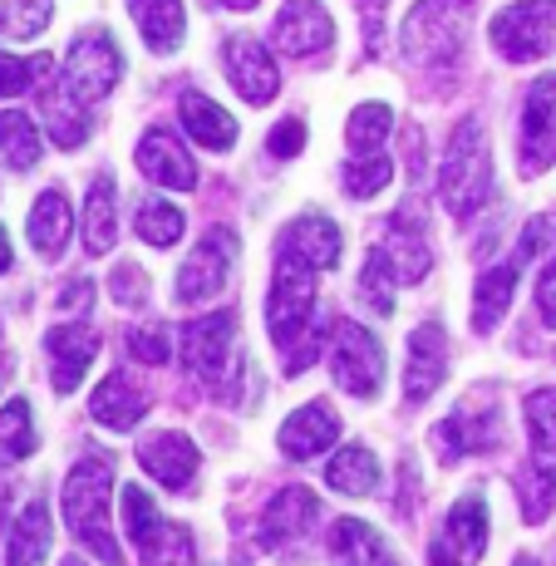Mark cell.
Instances as JSON below:
<instances>
[{
	"label": "cell",
	"mask_w": 556,
	"mask_h": 566,
	"mask_svg": "<svg viewBox=\"0 0 556 566\" xmlns=\"http://www.w3.org/2000/svg\"><path fill=\"white\" fill-rule=\"evenodd\" d=\"M108 493H114V468L104 459H80L64 478V522L80 537V547H90L104 566H124L114 522H108Z\"/></svg>",
	"instance_id": "obj_1"
},
{
	"label": "cell",
	"mask_w": 556,
	"mask_h": 566,
	"mask_svg": "<svg viewBox=\"0 0 556 566\" xmlns=\"http://www.w3.org/2000/svg\"><path fill=\"white\" fill-rule=\"evenodd\" d=\"M266 325L276 335L281 350L286 355V369L301 375L305 365L315 360V340H311V325H315V271L296 266V261H276V281H271V301H266Z\"/></svg>",
	"instance_id": "obj_2"
},
{
	"label": "cell",
	"mask_w": 556,
	"mask_h": 566,
	"mask_svg": "<svg viewBox=\"0 0 556 566\" xmlns=\"http://www.w3.org/2000/svg\"><path fill=\"white\" fill-rule=\"evenodd\" d=\"M493 192V154H487L483 124H458L449 138V154L439 163V198L453 217H473Z\"/></svg>",
	"instance_id": "obj_3"
},
{
	"label": "cell",
	"mask_w": 556,
	"mask_h": 566,
	"mask_svg": "<svg viewBox=\"0 0 556 566\" xmlns=\"http://www.w3.org/2000/svg\"><path fill=\"white\" fill-rule=\"evenodd\" d=\"M124 527H128V542L138 547L144 566H192V532L182 522H168L153 507V497L144 493L138 483H128L124 493Z\"/></svg>",
	"instance_id": "obj_4"
},
{
	"label": "cell",
	"mask_w": 556,
	"mask_h": 566,
	"mask_svg": "<svg viewBox=\"0 0 556 566\" xmlns=\"http://www.w3.org/2000/svg\"><path fill=\"white\" fill-rule=\"evenodd\" d=\"M399 45L423 70H443L463 54V15L458 0H419L399 25Z\"/></svg>",
	"instance_id": "obj_5"
},
{
	"label": "cell",
	"mask_w": 556,
	"mask_h": 566,
	"mask_svg": "<svg viewBox=\"0 0 556 566\" xmlns=\"http://www.w3.org/2000/svg\"><path fill=\"white\" fill-rule=\"evenodd\" d=\"M118 74H124V54H118V45L104 35V30H84V35H74L70 54H64L60 90L80 108H90V104H99L104 94H114Z\"/></svg>",
	"instance_id": "obj_6"
},
{
	"label": "cell",
	"mask_w": 556,
	"mask_h": 566,
	"mask_svg": "<svg viewBox=\"0 0 556 566\" xmlns=\"http://www.w3.org/2000/svg\"><path fill=\"white\" fill-rule=\"evenodd\" d=\"M433 443H439V459L458 463L463 453H493L503 443V409H497L493 389H478L458 405L449 419L433 429Z\"/></svg>",
	"instance_id": "obj_7"
},
{
	"label": "cell",
	"mask_w": 556,
	"mask_h": 566,
	"mask_svg": "<svg viewBox=\"0 0 556 566\" xmlns=\"http://www.w3.org/2000/svg\"><path fill=\"white\" fill-rule=\"evenodd\" d=\"M493 45L507 60L527 64L556 45V0H517L493 15Z\"/></svg>",
	"instance_id": "obj_8"
},
{
	"label": "cell",
	"mask_w": 556,
	"mask_h": 566,
	"mask_svg": "<svg viewBox=\"0 0 556 566\" xmlns=\"http://www.w3.org/2000/svg\"><path fill=\"white\" fill-rule=\"evenodd\" d=\"M331 369L340 379V389H350L359 399H375L385 385V345L355 321L335 325V345H331Z\"/></svg>",
	"instance_id": "obj_9"
},
{
	"label": "cell",
	"mask_w": 556,
	"mask_h": 566,
	"mask_svg": "<svg viewBox=\"0 0 556 566\" xmlns=\"http://www.w3.org/2000/svg\"><path fill=\"white\" fill-rule=\"evenodd\" d=\"M232 340H237V311H212L182 325V365L192 379L217 385L232 369Z\"/></svg>",
	"instance_id": "obj_10"
},
{
	"label": "cell",
	"mask_w": 556,
	"mask_h": 566,
	"mask_svg": "<svg viewBox=\"0 0 556 566\" xmlns=\"http://www.w3.org/2000/svg\"><path fill=\"white\" fill-rule=\"evenodd\" d=\"M232 256H237V232L212 227V232L198 242V252L182 261V271H178V301H182V306L212 301L217 291L232 281Z\"/></svg>",
	"instance_id": "obj_11"
},
{
	"label": "cell",
	"mask_w": 556,
	"mask_h": 566,
	"mask_svg": "<svg viewBox=\"0 0 556 566\" xmlns=\"http://www.w3.org/2000/svg\"><path fill=\"white\" fill-rule=\"evenodd\" d=\"M483 552H487V503L478 493L458 497L429 547V566H473Z\"/></svg>",
	"instance_id": "obj_12"
},
{
	"label": "cell",
	"mask_w": 556,
	"mask_h": 566,
	"mask_svg": "<svg viewBox=\"0 0 556 566\" xmlns=\"http://www.w3.org/2000/svg\"><path fill=\"white\" fill-rule=\"evenodd\" d=\"M556 163V74H542L522 108V172L537 178Z\"/></svg>",
	"instance_id": "obj_13"
},
{
	"label": "cell",
	"mask_w": 556,
	"mask_h": 566,
	"mask_svg": "<svg viewBox=\"0 0 556 566\" xmlns=\"http://www.w3.org/2000/svg\"><path fill=\"white\" fill-rule=\"evenodd\" d=\"M271 40H276L281 54H296V60H311V54H325L335 40L331 10L321 0H286L271 25Z\"/></svg>",
	"instance_id": "obj_14"
},
{
	"label": "cell",
	"mask_w": 556,
	"mask_h": 566,
	"mask_svg": "<svg viewBox=\"0 0 556 566\" xmlns=\"http://www.w3.org/2000/svg\"><path fill=\"white\" fill-rule=\"evenodd\" d=\"M138 463L153 483L172 488V493H188L192 478H198V443L178 429H162V433H148L138 443Z\"/></svg>",
	"instance_id": "obj_15"
},
{
	"label": "cell",
	"mask_w": 556,
	"mask_h": 566,
	"mask_svg": "<svg viewBox=\"0 0 556 566\" xmlns=\"http://www.w3.org/2000/svg\"><path fill=\"white\" fill-rule=\"evenodd\" d=\"M45 355H50V385L54 395H74L84 379V369L94 365V355H99V335H94V325H54L45 335Z\"/></svg>",
	"instance_id": "obj_16"
},
{
	"label": "cell",
	"mask_w": 556,
	"mask_h": 566,
	"mask_svg": "<svg viewBox=\"0 0 556 566\" xmlns=\"http://www.w3.org/2000/svg\"><path fill=\"white\" fill-rule=\"evenodd\" d=\"M276 261H296V266L311 271H331L340 261V227L321 212H305L296 222H286L276 242Z\"/></svg>",
	"instance_id": "obj_17"
},
{
	"label": "cell",
	"mask_w": 556,
	"mask_h": 566,
	"mask_svg": "<svg viewBox=\"0 0 556 566\" xmlns=\"http://www.w3.org/2000/svg\"><path fill=\"white\" fill-rule=\"evenodd\" d=\"M315 517H321V497L311 493V488H281L276 497H271V507L261 513V547L266 552H281L291 547V542H301L305 532L315 527Z\"/></svg>",
	"instance_id": "obj_18"
},
{
	"label": "cell",
	"mask_w": 556,
	"mask_h": 566,
	"mask_svg": "<svg viewBox=\"0 0 556 566\" xmlns=\"http://www.w3.org/2000/svg\"><path fill=\"white\" fill-rule=\"evenodd\" d=\"M443 375H449V335H443V325L423 321L419 331L409 335V360H405V395H409V405L429 399L433 389L443 385Z\"/></svg>",
	"instance_id": "obj_19"
},
{
	"label": "cell",
	"mask_w": 556,
	"mask_h": 566,
	"mask_svg": "<svg viewBox=\"0 0 556 566\" xmlns=\"http://www.w3.org/2000/svg\"><path fill=\"white\" fill-rule=\"evenodd\" d=\"M138 168H144V178H153L158 188H172V192L198 188V163L188 158V148H182L168 128H148V134L138 138Z\"/></svg>",
	"instance_id": "obj_20"
},
{
	"label": "cell",
	"mask_w": 556,
	"mask_h": 566,
	"mask_svg": "<svg viewBox=\"0 0 556 566\" xmlns=\"http://www.w3.org/2000/svg\"><path fill=\"white\" fill-rule=\"evenodd\" d=\"M222 60H227V80H232V90L242 94L246 104H266L271 94H276V60L266 54V45L237 35L222 45Z\"/></svg>",
	"instance_id": "obj_21"
},
{
	"label": "cell",
	"mask_w": 556,
	"mask_h": 566,
	"mask_svg": "<svg viewBox=\"0 0 556 566\" xmlns=\"http://www.w3.org/2000/svg\"><path fill=\"white\" fill-rule=\"evenodd\" d=\"M335 439H340V419H335V409L325 405V399L301 405L286 423H281V453H286V459H296V463L325 453Z\"/></svg>",
	"instance_id": "obj_22"
},
{
	"label": "cell",
	"mask_w": 556,
	"mask_h": 566,
	"mask_svg": "<svg viewBox=\"0 0 556 566\" xmlns=\"http://www.w3.org/2000/svg\"><path fill=\"white\" fill-rule=\"evenodd\" d=\"M148 405H153V395L144 385H134V375H124V369H114V375L104 379L99 389H94V399H90V413L99 423H108V429H134L138 419L148 413Z\"/></svg>",
	"instance_id": "obj_23"
},
{
	"label": "cell",
	"mask_w": 556,
	"mask_h": 566,
	"mask_svg": "<svg viewBox=\"0 0 556 566\" xmlns=\"http://www.w3.org/2000/svg\"><path fill=\"white\" fill-rule=\"evenodd\" d=\"M517 276H522V261L512 256V261H503V266H493V271H483V276L473 281V331L478 335H493L497 321L512 311Z\"/></svg>",
	"instance_id": "obj_24"
},
{
	"label": "cell",
	"mask_w": 556,
	"mask_h": 566,
	"mask_svg": "<svg viewBox=\"0 0 556 566\" xmlns=\"http://www.w3.org/2000/svg\"><path fill=\"white\" fill-rule=\"evenodd\" d=\"M325 547H331V557L340 566H399L395 552H389V542L379 537L369 522L359 517H340L331 527V537H325Z\"/></svg>",
	"instance_id": "obj_25"
},
{
	"label": "cell",
	"mask_w": 556,
	"mask_h": 566,
	"mask_svg": "<svg viewBox=\"0 0 556 566\" xmlns=\"http://www.w3.org/2000/svg\"><path fill=\"white\" fill-rule=\"evenodd\" d=\"M178 114H182V128H188V134L198 138L202 148H212V154H222V148L237 144V118L227 114L222 104L207 99V94L182 90L178 94Z\"/></svg>",
	"instance_id": "obj_26"
},
{
	"label": "cell",
	"mask_w": 556,
	"mask_h": 566,
	"mask_svg": "<svg viewBox=\"0 0 556 566\" xmlns=\"http://www.w3.org/2000/svg\"><path fill=\"white\" fill-rule=\"evenodd\" d=\"M70 232H74V207L60 188L40 192V202L30 207V242H35L40 256H60L70 247Z\"/></svg>",
	"instance_id": "obj_27"
},
{
	"label": "cell",
	"mask_w": 556,
	"mask_h": 566,
	"mask_svg": "<svg viewBox=\"0 0 556 566\" xmlns=\"http://www.w3.org/2000/svg\"><path fill=\"white\" fill-rule=\"evenodd\" d=\"M128 15L138 20L148 50L153 54H172L188 35V15H182V0H128Z\"/></svg>",
	"instance_id": "obj_28"
},
{
	"label": "cell",
	"mask_w": 556,
	"mask_h": 566,
	"mask_svg": "<svg viewBox=\"0 0 556 566\" xmlns=\"http://www.w3.org/2000/svg\"><path fill=\"white\" fill-rule=\"evenodd\" d=\"M118 237V188L108 172L90 182V198H84V247L90 256H104Z\"/></svg>",
	"instance_id": "obj_29"
},
{
	"label": "cell",
	"mask_w": 556,
	"mask_h": 566,
	"mask_svg": "<svg viewBox=\"0 0 556 566\" xmlns=\"http://www.w3.org/2000/svg\"><path fill=\"white\" fill-rule=\"evenodd\" d=\"M6 557H10V566H45V557H50V507H45V497H35V503L20 507L15 527H10Z\"/></svg>",
	"instance_id": "obj_30"
},
{
	"label": "cell",
	"mask_w": 556,
	"mask_h": 566,
	"mask_svg": "<svg viewBox=\"0 0 556 566\" xmlns=\"http://www.w3.org/2000/svg\"><path fill=\"white\" fill-rule=\"evenodd\" d=\"M325 483H331L335 493H345V497H369L379 488V459L365 449V443H350V449H340L331 459Z\"/></svg>",
	"instance_id": "obj_31"
},
{
	"label": "cell",
	"mask_w": 556,
	"mask_h": 566,
	"mask_svg": "<svg viewBox=\"0 0 556 566\" xmlns=\"http://www.w3.org/2000/svg\"><path fill=\"white\" fill-rule=\"evenodd\" d=\"M389 261H395V276L399 281H423V271L433 266V252L429 242H423L419 222H409V217H389Z\"/></svg>",
	"instance_id": "obj_32"
},
{
	"label": "cell",
	"mask_w": 556,
	"mask_h": 566,
	"mask_svg": "<svg viewBox=\"0 0 556 566\" xmlns=\"http://www.w3.org/2000/svg\"><path fill=\"white\" fill-rule=\"evenodd\" d=\"M0 158L15 172L40 163V128H35V118L20 114V108H0Z\"/></svg>",
	"instance_id": "obj_33"
},
{
	"label": "cell",
	"mask_w": 556,
	"mask_h": 566,
	"mask_svg": "<svg viewBox=\"0 0 556 566\" xmlns=\"http://www.w3.org/2000/svg\"><path fill=\"white\" fill-rule=\"evenodd\" d=\"M355 296L375 315H395V261H389L385 247H369L365 271L355 281Z\"/></svg>",
	"instance_id": "obj_34"
},
{
	"label": "cell",
	"mask_w": 556,
	"mask_h": 566,
	"mask_svg": "<svg viewBox=\"0 0 556 566\" xmlns=\"http://www.w3.org/2000/svg\"><path fill=\"white\" fill-rule=\"evenodd\" d=\"M40 443L35 423H30V399H10L6 409H0V468L30 459Z\"/></svg>",
	"instance_id": "obj_35"
},
{
	"label": "cell",
	"mask_w": 556,
	"mask_h": 566,
	"mask_svg": "<svg viewBox=\"0 0 556 566\" xmlns=\"http://www.w3.org/2000/svg\"><path fill=\"white\" fill-rule=\"evenodd\" d=\"M512 488H517V503L527 522H547L552 503H556V468L547 463H527L512 473Z\"/></svg>",
	"instance_id": "obj_36"
},
{
	"label": "cell",
	"mask_w": 556,
	"mask_h": 566,
	"mask_svg": "<svg viewBox=\"0 0 556 566\" xmlns=\"http://www.w3.org/2000/svg\"><path fill=\"white\" fill-rule=\"evenodd\" d=\"M45 128L50 138L60 148H80L84 138H90V124H84V108L70 99V94L54 84V90H45Z\"/></svg>",
	"instance_id": "obj_37"
},
{
	"label": "cell",
	"mask_w": 556,
	"mask_h": 566,
	"mask_svg": "<svg viewBox=\"0 0 556 566\" xmlns=\"http://www.w3.org/2000/svg\"><path fill=\"white\" fill-rule=\"evenodd\" d=\"M134 232L144 237L148 247H172L182 237V212L162 198H144L138 202V217H134Z\"/></svg>",
	"instance_id": "obj_38"
},
{
	"label": "cell",
	"mask_w": 556,
	"mask_h": 566,
	"mask_svg": "<svg viewBox=\"0 0 556 566\" xmlns=\"http://www.w3.org/2000/svg\"><path fill=\"white\" fill-rule=\"evenodd\" d=\"M345 192L350 198H375V192L389 188V178H395V158L389 154H355L345 163Z\"/></svg>",
	"instance_id": "obj_39"
},
{
	"label": "cell",
	"mask_w": 556,
	"mask_h": 566,
	"mask_svg": "<svg viewBox=\"0 0 556 566\" xmlns=\"http://www.w3.org/2000/svg\"><path fill=\"white\" fill-rule=\"evenodd\" d=\"M54 0H0V40H35L50 25Z\"/></svg>",
	"instance_id": "obj_40"
},
{
	"label": "cell",
	"mask_w": 556,
	"mask_h": 566,
	"mask_svg": "<svg viewBox=\"0 0 556 566\" xmlns=\"http://www.w3.org/2000/svg\"><path fill=\"white\" fill-rule=\"evenodd\" d=\"M527 429H532V449H537V459H552L556 463V389H537V395H527Z\"/></svg>",
	"instance_id": "obj_41"
},
{
	"label": "cell",
	"mask_w": 556,
	"mask_h": 566,
	"mask_svg": "<svg viewBox=\"0 0 556 566\" xmlns=\"http://www.w3.org/2000/svg\"><path fill=\"white\" fill-rule=\"evenodd\" d=\"M389 128H395V114H389L385 104H359L350 114V148L355 154H379V144L389 138Z\"/></svg>",
	"instance_id": "obj_42"
},
{
	"label": "cell",
	"mask_w": 556,
	"mask_h": 566,
	"mask_svg": "<svg viewBox=\"0 0 556 566\" xmlns=\"http://www.w3.org/2000/svg\"><path fill=\"white\" fill-rule=\"evenodd\" d=\"M50 64H54L50 54H30V60H15V54H0V99L35 90V84L50 74Z\"/></svg>",
	"instance_id": "obj_43"
},
{
	"label": "cell",
	"mask_w": 556,
	"mask_h": 566,
	"mask_svg": "<svg viewBox=\"0 0 556 566\" xmlns=\"http://www.w3.org/2000/svg\"><path fill=\"white\" fill-rule=\"evenodd\" d=\"M108 291H114L118 306H144L148 301V271L138 261H118L114 276H108Z\"/></svg>",
	"instance_id": "obj_44"
},
{
	"label": "cell",
	"mask_w": 556,
	"mask_h": 566,
	"mask_svg": "<svg viewBox=\"0 0 556 566\" xmlns=\"http://www.w3.org/2000/svg\"><path fill=\"white\" fill-rule=\"evenodd\" d=\"M128 350H134V360H144V365L172 360V340L162 325H138V331H128Z\"/></svg>",
	"instance_id": "obj_45"
},
{
	"label": "cell",
	"mask_w": 556,
	"mask_h": 566,
	"mask_svg": "<svg viewBox=\"0 0 556 566\" xmlns=\"http://www.w3.org/2000/svg\"><path fill=\"white\" fill-rule=\"evenodd\" d=\"M552 242H556V207H552V212H542V217H532V222H527V232H522V242H517V261L542 256Z\"/></svg>",
	"instance_id": "obj_46"
},
{
	"label": "cell",
	"mask_w": 556,
	"mask_h": 566,
	"mask_svg": "<svg viewBox=\"0 0 556 566\" xmlns=\"http://www.w3.org/2000/svg\"><path fill=\"white\" fill-rule=\"evenodd\" d=\"M266 148L276 158H296L305 148V118H286V124H276L271 128V138H266Z\"/></svg>",
	"instance_id": "obj_47"
},
{
	"label": "cell",
	"mask_w": 556,
	"mask_h": 566,
	"mask_svg": "<svg viewBox=\"0 0 556 566\" xmlns=\"http://www.w3.org/2000/svg\"><path fill=\"white\" fill-rule=\"evenodd\" d=\"M537 311L556 331V261H547V271H542V281H537Z\"/></svg>",
	"instance_id": "obj_48"
},
{
	"label": "cell",
	"mask_w": 556,
	"mask_h": 566,
	"mask_svg": "<svg viewBox=\"0 0 556 566\" xmlns=\"http://www.w3.org/2000/svg\"><path fill=\"white\" fill-rule=\"evenodd\" d=\"M90 301H94L90 281H70V286L60 291V311H90Z\"/></svg>",
	"instance_id": "obj_49"
},
{
	"label": "cell",
	"mask_w": 556,
	"mask_h": 566,
	"mask_svg": "<svg viewBox=\"0 0 556 566\" xmlns=\"http://www.w3.org/2000/svg\"><path fill=\"white\" fill-rule=\"evenodd\" d=\"M359 6H365V20H369V50L379 45V6H385V0H359Z\"/></svg>",
	"instance_id": "obj_50"
},
{
	"label": "cell",
	"mask_w": 556,
	"mask_h": 566,
	"mask_svg": "<svg viewBox=\"0 0 556 566\" xmlns=\"http://www.w3.org/2000/svg\"><path fill=\"white\" fill-rule=\"evenodd\" d=\"M0 271H10V242H6V227H0Z\"/></svg>",
	"instance_id": "obj_51"
},
{
	"label": "cell",
	"mask_w": 556,
	"mask_h": 566,
	"mask_svg": "<svg viewBox=\"0 0 556 566\" xmlns=\"http://www.w3.org/2000/svg\"><path fill=\"white\" fill-rule=\"evenodd\" d=\"M217 6H227V10H252L256 0H217Z\"/></svg>",
	"instance_id": "obj_52"
},
{
	"label": "cell",
	"mask_w": 556,
	"mask_h": 566,
	"mask_svg": "<svg viewBox=\"0 0 556 566\" xmlns=\"http://www.w3.org/2000/svg\"><path fill=\"white\" fill-rule=\"evenodd\" d=\"M0 522H6V488H0Z\"/></svg>",
	"instance_id": "obj_53"
},
{
	"label": "cell",
	"mask_w": 556,
	"mask_h": 566,
	"mask_svg": "<svg viewBox=\"0 0 556 566\" xmlns=\"http://www.w3.org/2000/svg\"><path fill=\"white\" fill-rule=\"evenodd\" d=\"M0 365H6V340H0Z\"/></svg>",
	"instance_id": "obj_54"
},
{
	"label": "cell",
	"mask_w": 556,
	"mask_h": 566,
	"mask_svg": "<svg viewBox=\"0 0 556 566\" xmlns=\"http://www.w3.org/2000/svg\"><path fill=\"white\" fill-rule=\"evenodd\" d=\"M64 566H84V562H80V557H70V562H64Z\"/></svg>",
	"instance_id": "obj_55"
}]
</instances>
